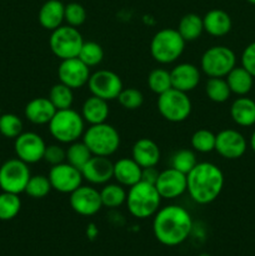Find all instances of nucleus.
Masks as SVG:
<instances>
[{
    "instance_id": "1",
    "label": "nucleus",
    "mask_w": 255,
    "mask_h": 256,
    "mask_svg": "<svg viewBox=\"0 0 255 256\" xmlns=\"http://www.w3.org/2000/svg\"><path fill=\"white\" fill-rule=\"evenodd\" d=\"M192 232L190 212L180 205L170 204L160 208L152 216V234L165 246L182 244Z\"/></svg>"
},
{
    "instance_id": "2",
    "label": "nucleus",
    "mask_w": 255,
    "mask_h": 256,
    "mask_svg": "<svg viewBox=\"0 0 255 256\" xmlns=\"http://www.w3.org/2000/svg\"><path fill=\"white\" fill-rule=\"evenodd\" d=\"M186 192L199 205L212 204L220 196L224 188V172L209 162H198L186 175Z\"/></svg>"
},
{
    "instance_id": "3",
    "label": "nucleus",
    "mask_w": 255,
    "mask_h": 256,
    "mask_svg": "<svg viewBox=\"0 0 255 256\" xmlns=\"http://www.w3.org/2000/svg\"><path fill=\"white\" fill-rule=\"evenodd\" d=\"M162 200L155 185L139 182L129 188L125 204L130 215L136 219L144 220L156 214L158 210L160 209Z\"/></svg>"
},
{
    "instance_id": "4",
    "label": "nucleus",
    "mask_w": 255,
    "mask_h": 256,
    "mask_svg": "<svg viewBox=\"0 0 255 256\" xmlns=\"http://www.w3.org/2000/svg\"><path fill=\"white\" fill-rule=\"evenodd\" d=\"M49 132L59 144H70L82 138L85 132V122L76 110H56L48 124Z\"/></svg>"
},
{
    "instance_id": "5",
    "label": "nucleus",
    "mask_w": 255,
    "mask_h": 256,
    "mask_svg": "<svg viewBox=\"0 0 255 256\" xmlns=\"http://www.w3.org/2000/svg\"><path fill=\"white\" fill-rule=\"evenodd\" d=\"M185 42L176 29L165 28L159 30L152 36L150 42V54L159 64H172L182 55L185 49Z\"/></svg>"
},
{
    "instance_id": "6",
    "label": "nucleus",
    "mask_w": 255,
    "mask_h": 256,
    "mask_svg": "<svg viewBox=\"0 0 255 256\" xmlns=\"http://www.w3.org/2000/svg\"><path fill=\"white\" fill-rule=\"evenodd\" d=\"M92 155L109 158L118 152L120 146V135L112 125L102 122L89 125L82 138Z\"/></svg>"
},
{
    "instance_id": "7",
    "label": "nucleus",
    "mask_w": 255,
    "mask_h": 256,
    "mask_svg": "<svg viewBox=\"0 0 255 256\" xmlns=\"http://www.w3.org/2000/svg\"><path fill=\"white\" fill-rule=\"evenodd\" d=\"M158 112L166 122H182L189 119L192 110V104L188 92L180 90L169 89L158 95Z\"/></svg>"
},
{
    "instance_id": "8",
    "label": "nucleus",
    "mask_w": 255,
    "mask_h": 256,
    "mask_svg": "<svg viewBox=\"0 0 255 256\" xmlns=\"http://www.w3.org/2000/svg\"><path fill=\"white\" fill-rule=\"evenodd\" d=\"M236 66V55L225 45H215L204 52L200 69L208 78H225Z\"/></svg>"
},
{
    "instance_id": "9",
    "label": "nucleus",
    "mask_w": 255,
    "mask_h": 256,
    "mask_svg": "<svg viewBox=\"0 0 255 256\" xmlns=\"http://www.w3.org/2000/svg\"><path fill=\"white\" fill-rule=\"evenodd\" d=\"M82 32L78 28L70 25H62L52 30L49 38V46L52 54L60 60L78 58L82 46Z\"/></svg>"
},
{
    "instance_id": "10",
    "label": "nucleus",
    "mask_w": 255,
    "mask_h": 256,
    "mask_svg": "<svg viewBox=\"0 0 255 256\" xmlns=\"http://www.w3.org/2000/svg\"><path fill=\"white\" fill-rule=\"evenodd\" d=\"M32 172L29 165L20 159H9L0 165V189L2 192L20 195L25 192Z\"/></svg>"
},
{
    "instance_id": "11",
    "label": "nucleus",
    "mask_w": 255,
    "mask_h": 256,
    "mask_svg": "<svg viewBox=\"0 0 255 256\" xmlns=\"http://www.w3.org/2000/svg\"><path fill=\"white\" fill-rule=\"evenodd\" d=\"M86 85L92 95L102 98L106 102L118 99L120 92L124 88L122 78L116 72L106 69H100L90 74Z\"/></svg>"
},
{
    "instance_id": "12",
    "label": "nucleus",
    "mask_w": 255,
    "mask_h": 256,
    "mask_svg": "<svg viewBox=\"0 0 255 256\" xmlns=\"http://www.w3.org/2000/svg\"><path fill=\"white\" fill-rule=\"evenodd\" d=\"M69 204L72 212L82 216H92L102 210L100 192L92 185H80L69 194Z\"/></svg>"
},
{
    "instance_id": "13",
    "label": "nucleus",
    "mask_w": 255,
    "mask_h": 256,
    "mask_svg": "<svg viewBox=\"0 0 255 256\" xmlns=\"http://www.w3.org/2000/svg\"><path fill=\"white\" fill-rule=\"evenodd\" d=\"M48 178L52 184V189L60 194H72L75 189L82 184V172L66 162L50 168Z\"/></svg>"
},
{
    "instance_id": "14",
    "label": "nucleus",
    "mask_w": 255,
    "mask_h": 256,
    "mask_svg": "<svg viewBox=\"0 0 255 256\" xmlns=\"http://www.w3.org/2000/svg\"><path fill=\"white\" fill-rule=\"evenodd\" d=\"M14 140V150L18 159L28 165L42 162L46 144L39 134L34 132H22Z\"/></svg>"
},
{
    "instance_id": "15",
    "label": "nucleus",
    "mask_w": 255,
    "mask_h": 256,
    "mask_svg": "<svg viewBox=\"0 0 255 256\" xmlns=\"http://www.w3.org/2000/svg\"><path fill=\"white\" fill-rule=\"evenodd\" d=\"M248 142L244 135L234 129H224L216 134L215 152L226 160L240 159L246 152Z\"/></svg>"
},
{
    "instance_id": "16",
    "label": "nucleus",
    "mask_w": 255,
    "mask_h": 256,
    "mask_svg": "<svg viewBox=\"0 0 255 256\" xmlns=\"http://www.w3.org/2000/svg\"><path fill=\"white\" fill-rule=\"evenodd\" d=\"M90 68L85 65L79 58L62 60L58 68L59 82L72 88V90L82 89L88 84L90 78Z\"/></svg>"
},
{
    "instance_id": "17",
    "label": "nucleus",
    "mask_w": 255,
    "mask_h": 256,
    "mask_svg": "<svg viewBox=\"0 0 255 256\" xmlns=\"http://www.w3.org/2000/svg\"><path fill=\"white\" fill-rule=\"evenodd\" d=\"M155 188H156L162 199H178L186 192V175L170 166L159 172V176L155 182Z\"/></svg>"
},
{
    "instance_id": "18",
    "label": "nucleus",
    "mask_w": 255,
    "mask_h": 256,
    "mask_svg": "<svg viewBox=\"0 0 255 256\" xmlns=\"http://www.w3.org/2000/svg\"><path fill=\"white\" fill-rule=\"evenodd\" d=\"M112 168L114 162L109 158L92 155L80 172L90 185H105L112 179Z\"/></svg>"
},
{
    "instance_id": "19",
    "label": "nucleus",
    "mask_w": 255,
    "mask_h": 256,
    "mask_svg": "<svg viewBox=\"0 0 255 256\" xmlns=\"http://www.w3.org/2000/svg\"><path fill=\"white\" fill-rule=\"evenodd\" d=\"M172 86L180 92H192L199 85L202 72L196 65L192 62H180L170 70Z\"/></svg>"
},
{
    "instance_id": "20",
    "label": "nucleus",
    "mask_w": 255,
    "mask_h": 256,
    "mask_svg": "<svg viewBox=\"0 0 255 256\" xmlns=\"http://www.w3.org/2000/svg\"><path fill=\"white\" fill-rule=\"evenodd\" d=\"M142 168L132 158H122L114 162L112 179L124 188H130L142 182Z\"/></svg>"
},
{
    "instance_id": "21",
    "label": "nucleus",
    "mask_w": 255,
    "mask_h": 256,
    "mask_svg": "<svg viewBox=\"0 0 255 256\" xmlns=\"http://www.w3.org/2000/svg\"><path fill=\"white\" fill-rule=\"evenodd\" d=\"M160 149L154 140L149 138H140L132 148V158L142 168L156 166L160 162Z\"/></svg>"
},
{
    "instance_id": "22",
    "label": "nucleus",
    "mask_w": 255,
    "mask_h": 256,
    "mask_svg": "<svg viewBox=\"0 0 255 256\" xmlns=\"http://www.w3.org/2000/svg\"><path fill=\"white\" fill-rule=\"evenodd\" d=\"M56 109L49 98L39 96L30 100L24 109V115L28 122L35 125H46L54 116Z\"/></svg>"
},
{
    "instance_id": "23",
    "label": "nucleus",
    "mask_w": 255,
    "mask_h": 256,
    "mask_svg": "<svg viewBox=\"0 0 255 256\" xmlns=\"http://www.w3.org/2000/svg\"><path fill=\"white\" fill-rule=\"evenodd\" d=\"M65 5L60 0H46L40 6L38 12V22L45 30L52 32L62 26L64 22Z\"/></svg>"
},
{
    "instance_id": "24",
    "label": "nucleus",
    "mask_w": 255,
    "mask_h": 256,
    "mask_svg": "<svg viewBox=\"0 0 255 256\" xmlns=\"http://www.w3.org/2000/svg\"><path fill=\"white\" fill-rule=\"evenodd\" d=\"M204 32L210 36L222 38L229 34L232 28V22L230 15L222 9L209 10L202 16Z\"/></svg>"
},
{
    "instance_id": "25",
    "label": "nucleus",
    "mask_w": 255,
    "mask_h": 256,
    "mask_svg": "<svg viewBox=\"0 0 255 256\" xmlns=\"http://www.w3.org/2000/svg\"><path fill=\"white\" fill-rule=\"evenodd\" d=\"M108 102H109L102 99V98L94 96V95L86 98L82 102V112H80L85 124L96 125L106 122L110 112Z\"/></svg>"
},
{
    "instance_id": "26",
    "label": "nucleus",
    "mask_w": 255,
    "mask_h": 256,
    "mask_svg": "<svg viewBox=\"0 0 255 256\" xmlns=\"http://www.w3.org/2000/svg\"><path fill=\"white\" fill-rule=\"evenodd\" d=\"M230 116L239 126H252L255 125V102L246 95L236 98L230 106Z\"/></svg>"
},
{
    "instance_id": "27",
    "label": "nucleus",
    "mask_w": 255,
    "mask_h": 256,
    "mask_svg": "<svg viewBox=\"0 0 255 256\" xmlns=\"http://www.w3.org/2000/svg\"><path fill=\"white\" fill-rule=\"evenodd\" d=\"M254 79L255 78L242 66H235L225 76L232 94L238 95V96H245L252 92Z\"/></svg>"
},
{
    "instance_id": "28",
    "label": "nucleus",
    "mask_w": 255,
    "mask_h": 256,
    "mask_svg": "<svg viewBox=\"0 0 255 256\" xmlns=\"http://www.w3.org/2000/svg\"><path fill=\"white\" fill-rule=\"evenodd\" d=\"M178 32L182 35V39L186 42H195L202 36L204 32V24H202V16L195 14V12H189L185 14L180 19L179 25H178Z\"/></svg>"
},
{
    "instance_id": "29",
    "label": "nucleus",
    "mask_w": 255,
    "mask_h": 256,
    "mask_svg": "<svg viewBox=\"0 0 255 256\" xmlns=\"http://www.w3.org/2000/svg\"><path fill=\"white\" fill-rule=\"evenodd\" d=\"M99 192L102 206L109 208V209L122 206L126 202L128 192L122 185L118 184V182H108V184L102 185V190Z\"/></svg>"
},
{
    "instance_id": "30",
    "label": "nucleus",
    "mask_w": 255,
    "mask_h": 256,
    "mask_svg": "<svg viewBox=\"0 0 255 256\" xmlns=\"http://www.w3.org/2000/svg\"><path fill=\"white\" fill-rule=\"evenodd\" d=\"M65 152H66L65 162L79 170H82V168L86 164L88 160L92 156V152L82 140H76V142L68 144Z\"/></svg>"
},
{
    "instance_id": "31",
    "label": "nucleus",
    "mask_w": 255,
    "mask_h": 256,
    "mask_svg": "<svg viewBox=\"0 0 255 256\" xmlns=\"http://www.w3.org/2000/svg\"><path fill=\"white\" fill-rule=\"evenodd\" d=\"M205 94L212 102L222 104L229 100L232 92L225 78H209L205 84Z\"/></svg>"
},
{
    "instance_id": "32",
    "label": "nucleus",
    "mask_w": 255,
    "mask_h": 256,
    "mask_svg": "<svg viewBox=\"0 0 255 256\" xmlns=\"http://www.w3.org/2000/svg\"><path fill=\"white\" fill-rule=\"evenodd\" d=\"M22 210V199L18 194L12 192H0V220L2 222H9Z\"/></svg>"
},
{
    "instance_id": "33",
    "label": "nucleus",
    "mask_w": 255,
    "mask_h": 256,
    "mask_svg": "<svg viewBox=\"0 0 255 256\" xmlns=\"http://www.w3.org/2000/svg\"><path fill=\"white\" fill-rule=\"evenodd\" d=\"M49 100L56 110L69 109L74 102V92L72 88L66 86L62 82L52 85L49 92Z\"/></svg>"
},
{
    "instance_id": "34",
    "label": "nucleus",
    "mask_w": 255,
    "mask_h": 256,
    "mask_svg": "<svg viewBox=\"0 0 255 256\" xmlns=\"http://www.w3.org/2000/svg\"><path fill=\"white\" fill-rule=\"evenodd\" d=\"M52 184L48 175H32L25 188V194L32 199H44L52 192Z\"/></svg>"
},
{
    "instance_id": "35",
    "label": "nucleus",
    "mask_w": 255,
    "mask_h": 256,
    "mask_svg": "<svg viewBox=\"0 0 255 256\" xmlns=\"http://www.w3.org/2000/svg\"><path fill=\"white\" fill-rule=\"evenodd\" d=\"M215 139L216 134L208 129H199L192 135L190 145L195 152L200 154H208L215 150Z\"/></svg>"
},
{
    "instance_id": "36",
    "label": "nucleus",
    "mask_w": 255,
    "mask_h": 256,
    "mask_svg": "<svg viewBox=\"0 0 255 256\" xmlns=\"http://www.w3.org/2000/svg\"><path fill=\"white\" fill-rule=\"evenodd\" d=\"M196 164L198 159L195 152L190 149L178 150L172 154V160H170V166L185 175L189 174Z\"/></svg>"
},
{
    "instance_id": "37",
    "label": "nucleus",
    "mask_w": 255,
    "mask_h": 256,
    "mask_svg": "<svg viewBox=\"0 0 255 256\" xmlns=\"http://www.w3.org/2000/svg\"><path fill=\"white\" fill-rule=\"evenodd\" d=\"M148 86L154 94L160 95L162 92L172 89V78H170V70L156 68L152 70L148 76Z\"/></svg>"
},
{
    "instance_id": "38",
    "label": "nucleus",
    "mask_w": 255,
    "mask_h": 256,
    "mask_svg": "<svg viewBox=\"0 0 255 256\" xmlns=\"http://www.w3.org/2000/svg\"><path fill=\"white\" fill-rule=\"evenodd\" d=\"M78 58L89 68L98 66L104 59V49L96 42H84Z\"/></svg>"
},
{
    "instance_id": "39",
    "label": "nucleus",
    "mask_w": 255,
    "mask_h": 256,
    "mask_svg": "<svg viewBox=\"0 0 255 256\" xmlns=\"http://www.w3.org/2000/svg\"><path fill=\"white\" fill-rule=\"evenodd\" d=\"M22 120L12 112L0 115V134L6 139H16L22 132Z\"/></svg>"
},
{
    "instance_id": "40",
    "label": "nucleus",
    "mask_w": 255,
    "mask_h": 256,
    "mask_svg": "<svg viewBox=\"0 0 255 256\" xmlns=\"http://www.w3.org/2000/svg\"><path fill=\"white\" fill-rule=\"evenodd\" d=\"M116 100L125 110H138L144 104V95L135 88H122Z\"/></svg>"
},
{
    "instance_id": "41",
    "label": "nucleus",
    "mask_w": 255,
    "mask_h": 256,
    "mask_svg": "<svg viewBox=\"0 0 255 256\" xmlns=\"http://www.w3.org/2000/svg\"><path fill=\"white\" fill-rule=\"evenodd\" d=\"M86 20V10L79 2H69L65 5L64 22L70 26L79 28Z\"/></svg>"
},
{
    "instance_id": "42",
    "label": "nucleus",
    "mask_w": 255,
    "mask_h": 256,
    "mask_svg": "<svg viewBox=\"0 0 255 256\" xmlns=\"http://www.w3.org/2000/svg\"><path fill=\"white\" fill-rule=\"evenodd\" d=\"M65 149L60 144H50L46 145L44 152V156H42V160H44L46 164H49L50 166H54V165L62 164V162H65Z\"/></svg>"
},
{
    "instance_id": "43",
    "label": "nucleus",
    "mask_w": 255,
    "mask_h": 256,
    "mask_svg": "<svg viewBox=\"0 0 255 256\" xmlns=\"http://www.w3.org/2000/svg\"><path fill=\"white\" fill-rule=\"evenodd\" d=\"M242 66L255 78V42L245 46L242 54Z\"/></svg>"
},
{
    "instance_id": "44",
    "label": "nucleus",
    "mask_w": 255,
    "mask_h": 256,
    "mask_svg": "<svg viewBox=\"0 0 255 256\" xmlns=\"http://www.w3.org/2000/svg\"><path fill=\"white\" fill-rule=\"evenodd\" d=\"M159 170L156 166H150V168H142V182H149V184L155 185L158 176H159Z\"/></svg>"
},
{
    "instance_id": "45",
    "label": "nucleus",
    "mask_w": 255,
    "mask_h": 256,
    "mask_svg": "<svg viewBox=\"0 0 255 256\" xmlns=\"http://www.w3.org/2000/svg\"><path fill=\"white\" fill-rule=\"evenodd\" d=\"M249 146L250 149L252 150V152H255V130L252 132V135H250V139H249Z\"/></svg>"
},
{
    "instance_id": "46",
    "label": "nucleus",
    "mask_w": 255,
    "mask_h": 256,
    "mask_svg": "<svg viewBox=\"0 0 255 256\" xmlns=\"http://www.w3.org/2000/svg\"><path fill=\"white\" fill-rule=\"evenodd\" d=\"M248 2H250V4H252V5H255V0H246Z\"/></svg>"
},
{
    "instance_id": "47",
    "label": "nucleus",
    "mask_w": 255,
    "mask_h": 256,
    "mask_svg": "<svg viewBox=\"0 0 255 256\" xmlns=\"http://www.w3.org/2000/svg\"><path fill=\"white\" fill-rule=\"evenodd\" d=\"M199 256H210V255H208V254H200Z\"/></svg>"
},
{
    "instance_id": "48",
    "label": "nucleus",
    "mask_w": 255,
    "mask_h": 256,
    "mask_svg": "<svg viewBox=\"0 0 255 256\" xmlns=\"http://www.w3.org/2000/svg\"><path fill=\"white\" fill-rule=\"evenodd\" d=\"M0 115H2V112H0Z\"/></svg>"
}]
</instances>
